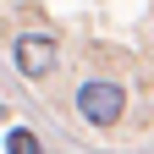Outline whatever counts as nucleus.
I'll return each mask as SVG.
<instances>
[{"label":"nucleus","mask_w":154,"mask_h":154,"mask_svg":"<svg viewBox=\"0 0 154 154\" xmlns=\"http://www.w3.org/2000/svg\"><path fill=\"white\" fill-rule=\"evenodd\" d=\"M77 116H83L88 127H116L127 116V88L105 83V77H88V83L77 88Z\"/></svg>","instance_id":"obj_1"},{"label":"nucleus","mask_w":154,"mask_h":154,"mask_svg":"<svg viewBox=\"0 0 154 154\" xmlns=\"http://www.w3.org/2000/svg\"><path fill=\"white\" fill-rule=\"evenodd\" d=\"M11 61H17V72H22V77H33V83H38V77H50V72H55L61 50H55V38H50V33H22V38L11 44Z\"/></svg>","instance_id":"obj_2"},{"label":"nucleus","mask_w":154,"mask_h":154,"mask_svg":"<svg viewBox=\"0 0 154 154\" xmlns=\"http://www.w3.org/2000/svg\"><path fill=\"white\" fill-rule=\"evenodd\" d=\"M0 149H6V154H38V138H33L28 127H11L6 138H0Z\"/></svg>","instance_id":"obj_3"}]
</instances>
